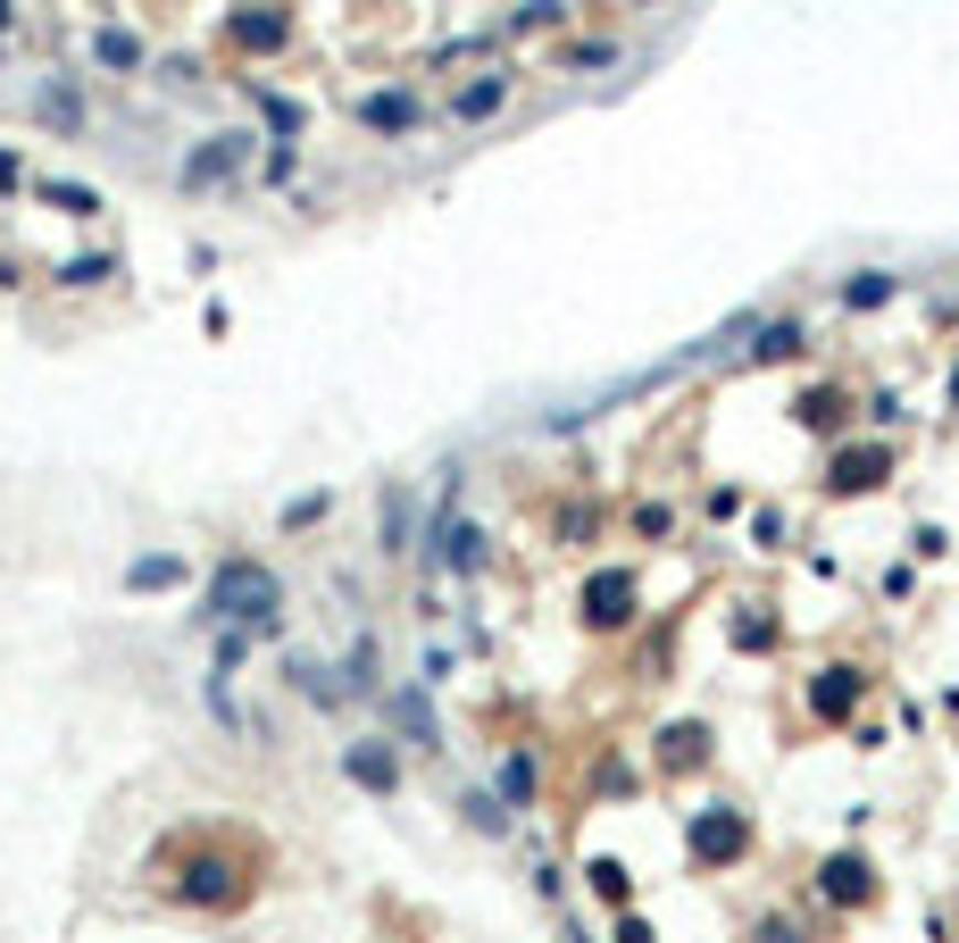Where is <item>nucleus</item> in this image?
<instances>
[{"label": "nucleus", "instance_id": "3", "mask_svg": "<svg viewBox=\"0 0 959 943\" xmlns=\"http://www.w3.org/2000/svg\"><path fill=\"white\" fill-rule=\"evenodd\" d=\"M626 602H635V576H618V568H609V576H593V585H584V610H593V618H601V626H618V618H626Z\"/></svg>", "mask_w": 959, "mask_h": 943}, {"label": "nucleus", "instance_id": "14", "mask_svg": "<svg viewBox=\"0 0 959 943\" xmlns=\"http://www.w3.org/2000/svg\"><path fill=\"white\" fill-rule=\"evenodd\" d=\"M243 42H259V51H276V42H284V25H276V18H243Z\"/></svg>", "mask_w": 959, "mask_h": 943}, {"label": "nucleus", "instance_id": "1", "mask_svg": "<svg viewBox=\"0 0 959 943\" xmlns=\"http://www.w3.org/2000/svg\"><path fill=\"white\" fill-rule=\"evenodd\" d=\"M209 626H267L276 618V576L259 560H226L217 568V585H209Z\"/></svg>", "mask_w": 959, "mask_h": 943}, {"label": "nucleus", "instance_id": "4", "mask_svg": "<svg viewBox=\"0 0 959 943\" xmlns=\"http://www.w3.org/2000/svg\"><path fill=\"white\" fill-rule=\"evenodd\" d=\"M175 576H184V560H168V551H151V560H134V568H126V585H134V593H159V585H175Z\"/></svg>", "mask_w": 959, "mask_h": 943}, {"label": "nucleus", "instance_id": "6", "mask_svg": "<svg viewBox=\"0 0 959 943\" xmlns=\"http://www.w3.org/2000/svg\"><path fill=\"white\" fill-rule=\"evenodd\" d=\"M876 476H884V452H843V459H834V485H843V492L876 485Z\"/></svg>", "mask_w": 959, "mask_h": 943}, {"label": "nucleus", "instance_id": "13", "mask_svg": "<svg viewBox=\"0 0 959 943\" xmlns=\"http://www.w3.org/2000/svg\"><path fill=\"white\" fill-rule=\"evenodd\" d=\"M501 793H509V802H526V793H534V769H526V760H509V769H501Z\"/></svg>", "mask_w": 959, "mask_h": 943}, {"label": "nucleus", "instance_id": "5", "mask_svg": "<svg viewBox=\"0 0 959 943\" xmlns=\"http://www.w3.org/2000/svg\"><path fill=\"white\" fill-rule=\"evenodd\" d=\"M693 844L710 851V860H726V851H743V818H701Z\"/></svg>", "mask_w": 959, "mask_h": 943}, {"label": "nucleus", "instance_id": "9", "mask_svg": "<svg viewBox=\"0 0 959 943\" xmlns=\"http://www.w3.org/2000/svg\"><path fill=\"white\" fill-rule=\"evenodd\" d=\"M359 117H367V126H393V134H401V126L417 117V100H401V93L384 100V93H376V100H359Z\"/></svg>", "mask_w": 959, "mask_h": 943}, {"label": "nucleus", "instance_id": "8", "mask_svg": "<svg viewBox=\"0 0 959 943\" xmlns=\"http://www.w3.org/2000/svg\"><path fill=\"white\" fill-rule=\"evenodd\" d=\"M351 776H359V785H393V752H376V743H359V752H351Z\"/></svg>", "mask_w": 959, "mask_h": 943}, {"label": "nucleus", "instance_id": "7", "mask_svg": "<svg viewBox=\"0 0 959 943\" xmlns=\"http://www.w3.org/2000/svg\"><path fill=\"white\" fill-rule=\"evenodd\" d=\"M501 93H509V84H501V76H476V84H468V93H459V100H451V109H459V117H492V109H501Z\"/></svg>", "mask_w": 959, "mask_h": 943}, {"label": "nucleus", "instance_id": "11", "mask_svg": "<svg viewBox=\"0 0 959 943\" xmlns=\"http://www.w3.org/2000/svg\"><path fill=\"white\" fill-rule=\"evenodd\" d=\"M393 718L409 727L417 743H434V718H426V701H417V693H401V701H393Z\"/></svg>", "mask_w": 959, "mask_h": 943}, {"label": "nucleus", "instance_id": "15", "mask_svg": "<svg viewBox=\"0 0 959 943\" xmlns=\"http://www.w3.org/2000/svg\"><path fill=\"white\" fill-rule=\"evenodd\" d=\"M618 943H651V926H635V919H626V935Z\"/></svg>", "mask_w": 959, "mask_h": 943}, {"label": "nucleus", "instance_id": "10", "mask_svg": "<svg viewBox=\"0 0 959 943\" xmlns=\"http://www.w3.org/2000/svg\"><path fill=\"white\" fill-rule=\"evenodd\" d=\"M827 893H834V902H860V893H867V868H860V860H834V868H827Z\"/></svg>", "mask_w": 959, "mask_h": 943}, {"label": "nucleus", "instance_id": "12", "mask_svg": "<svg viewBox=\"0 0 959 943\" xmlns=\"http://www.w3.org/2000/svg\"><path fill=\"white\" fill-rule=\"evenodd\" d=\"M818 710H827V718H834V710H851V677H843V668H834V677L818 685Z\"/></svg>", "mask_w": 959, "mask_h": 943}, {"label": "nucleus", "instance_id": "16", "mask_svg": "<svg viewBox=\"0 0 959 943\" xmlns=\"http://www.w3.org/2000/svg\"><path fill=\"white\" fill-rule=\"evenodd\" d=\"M0 25H9V0H0Z\"/></svg>", "mask_w": 959, "mask_h": 943}, {"label": "nucleus", "instance_id": "2", "mask_svg": "<svg viewBox=\"0 0 959 943\" xmlns=\"http://www.w3.org/2000/svg\"><path fill=\"white\" fill-rule=\"evenodd\" d=\"M243 159H251V134H217V142H209V151L184 168V184H217V176L243 168Z\"/></svg>", "mask_w": 959, "mask_h": 943}]
</instances>
